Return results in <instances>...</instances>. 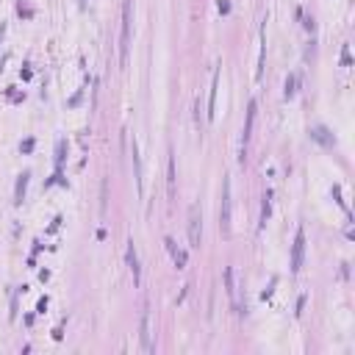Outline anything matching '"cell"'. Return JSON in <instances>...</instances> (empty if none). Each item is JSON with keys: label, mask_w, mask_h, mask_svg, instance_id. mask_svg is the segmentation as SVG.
<instances>
[{"label": "cell", "mask_w": 355, "mask_h": 355, "mask_svg": "<svg viewBox=\"0 0 355 355\" xmlns=\"http://www.w3.org/2000/svg\"><path fill=\"white\" fill-rule=\"evenodd\" d=\"M302 255H305V233H302V228H297L294 247H291V272L294 275L302 269Z\"/></svg>", "instance_id": "obj_5"}, {"label": "cell", "mask_w": 355, "mask_h": 355, "mask_svg": "<svg viewBox=\"0 0 355 355\" xmlns=\"http://www.w3.org/2000/svg\"><path fill=\"white\" fill-rule=\"evenodd\" d=\"M225 289H228V297L233 302V308H239V294H236V280H233V266L225 269Z\"/></svg>", "instance_id": "obj_11"}, {"label": "cell", "mask_w": 355, "mask_h": 355, "mask_svg": "<svg viewBox=\"0 0 355 355\" xmlns=\"http://www.w3.org/2000/svg\"><path fill=\"white\" fill-rule=\"evenodd\" d=\"M269 214H272V192H266V194H264V205H261V228L266 225Z\"/></svg>", "instance_id": "obj_15"}, {"label": "cell", "mask_w": 355, "mask_h": 355, "mask_svg": "<svg viewBox=\"0 0 355 355\" xmlns=\"http://www.w3.org/2000/svg\"><path fill=\"white\" fill-rule=\"evenodd\" d=\"M217 89H219V67L211 73V92H208V122L214 120V114H217Z\"/></svg>", "instance_id": "obj_8"}, {"label": "cell", "mask_w": 355, "mask_h": 355, "mask_svg": "<svg viewBox=\"0 0 355 355\" xmlns=\"http://www.w3.org/2000/svg\"><path fill=\"white\" fill-rule=\"evenodd\" d=\"M64 147H67V142L61 139L59 145H56V167H61V161H64Z\"/></svg>", "instance_id": "obj_18"}, {"label": "cell", "mask_w": 355, "mask_h": 355, "mask_svg": "<svg viewBox=\"0 0 355 355\" xmlns=\"http://www.w3.org/2000/svg\"><path fill=\"white\" fill-rule=\"evenodd\" d=\"M131 156H133V169H136V189H139V194H142V192H145V178H142V158H139L136 139L131 142Z\"/></svg>", "instance_id": "obj_10"}, {"label": "cell", "mask_w": 355, "mask_h": 355, "mask_svg": "<svg viewBox=\"0 0 355 355\" xmlns=\"http://www.w3.org/2000/svg\"><path fill=\"white\" fill-rule=\"evenodd\" d=\"M313 139H319V142H325V145H333V139L327 136V131L325 128H313V133H311Z\"/></svg>", "instance_id": "obj_17"}, {"label": "cell", "mask_w": 355, "mask_h": 355, "mask_svg": "<svg viewBox=\"0 0 355 355\" xmlns=\"http://www.w3.org/2000/svg\"><path fill=\"white\" fill-rule=\"evenodd\" d=\"M120 64H128V48H131V23H133V0H122V20H120Z\"/></svg>", "instance_id": "obj_1"}, {"label": "cell", "mask_w": 355, "mask_h": 355, "mask_svg": "<svg viewBox=\"0 0 355 355\" xmlns=\"http://www.w3.org/2000/svg\"><path fill=\"white\" fill-rule=\"evenodd\" d=\"M219 228L222 233H230V178L222 181V205H219Z\"/></svg>", "instance_id": "obj_2"}, {"label": "cell", "mask_w": 355, "mask_h": 355, "mask_svg": "<svg viewBox=\"0 0 355 355\" xmlns=\"http://www.w3.org/2000/svg\"><path fill=\"white\" fill-rule=\"evenodd\" d=\"M264 56H266V28H261V45H258V67H255V81L264 75Z\"/></svg>", "instance_id": "obj_12"}, {"label": "cell", "mask_w": 355, "mask_h": 355, "mask_svg": "<svg viewBox=\"0 0 355 355\" xmlns=\"http://www.w3.org/2000/svg\"><path fill=\"white\" fill-rule=\"evenodd\" d=\"M294 86H297V78L294 75H289V78H286V92H283V97H286V100H291V97H294Z\"/></svg>", "instance_id": "obj_16"}, {"label": "cell", "mask_w": 355, "mask_h": 355, "mask_svg": "<svg viewBox=\"0 0 355 355\" xmlns=\"http://www.w3.org/2000/svg\"><path fill=\"white\" fill-rule=\"evenodd\" d=\"M125 258H128V269H131V275H133V286H139V283H142V266H139V255H136V244H133V239L128 241Z\"/></svg>", "instance_id": "obj_6"}, {"label": "cell", "mask_w": 355, "mask_h": 355, "mask_svg": "<svg viewBox=\"0 0 355 355\" xmlns=\"http://www.w3.org/2000/svg\"><path fill=\"white\" fill-rule=\"evenodd\" d=\"M164 244H167V250H169V255H172L175 266H178V269H186L189 258H186V253H183L181 247L175 244V239H172V236H167V239H164Z\"/></svg>", "instance_id": "obj_9"}, {"label": "cell", "mask_w": 355, "mask_h": 355, "mask_svg": "<svg viewBox=\"0 0 355 355\" xmlns=\"http://www.w3.org/2000/svg\"><path fill=\"white\" fill-rule=\"evenodd\" d=\"M139 338H142V352H153V338H150V313H142L139 322Z\"/></svg>", "instance_id": "obj_7"}, {"label": "cell", "mask_w": 355, "mask_h": 355, "mask_svg": "<svg viewBox=\"0 0 355 355\" xmlns=\"http://www.w3.org/2000/svg\"><path fill=\"white\" fill-rule=\"evenodd\" d=\"M28 178H31V172H23V175H20L17 189H14V203H23V200H25V189H28Z\"/></svg>", "instance_id": "obj_13"}, {"label": "cell", "mask_w": 355, "mask_h": 355, "mask_svg": "<svg viewBox=\"0 0 355 355\" xmlns=\"http://www.w3.org/2000/svg\"><path fill=\"white\" fill-rule=\"evenodd\" d=\"M341 64H344V67L349 64V48H347V45H344V50H341Z\"/></svg>", "instance_id": "obj_19"}, {"label": "cell", "mask_w": 355, "mask_h": 355, "mask_svg": "<svg viewBox=\"0 0 355 355\" xmlns=\"http://www.w3.org/2000/svg\"><path fill=\"white\" fill-rule=\"evenodd\" d=\"M167 192H169V197H175V161H172V156L167 161Z\"/></svg>", "instance_id": "obj_14"}, {"label": "cell", "mask_w": 355, "mask_h": 355, "mask_svg": "<svg viewBox=\"0 0 355 355\" xmlns=\"http://www.w3.org/2000/svg\"><path fill=\"white\" fill-rule=\"evenodd\" d=\"M203 239V217H200V205H189V241L192 247H200Z\"/></svg>", "instance_id": "obj_3"}, {"label": "cell", "mask_w": 355, "mask_h": 355, "mask_svg": "<svg viewBox=\"0 0 355 355\" xmlns=\"http://www.w3.org/2000/svg\"><path fill=\"white\" fill-rule=\"evenodd\" d=\"M255 111H258V103L250 100V106H247V122H244V131H241V158L239 161L244 164V153H247V145H250V136H253V122H255Z\"/></svg>", "instance_id": "obj_4"}, {"label": "cell", "mask_w": 355, "mask_h": 355, "mask_svg": "<svg viewBox=\"0 0 355 355\" xmlns=\"http://www.w3.org/2000/svg\"><path fill=\"white\" fill-rule=\"evenodd\" d=\"M219 12H230V3H228V0H219Z\"/></svg>", "instance_id": "obj_20"}]
</instances>
